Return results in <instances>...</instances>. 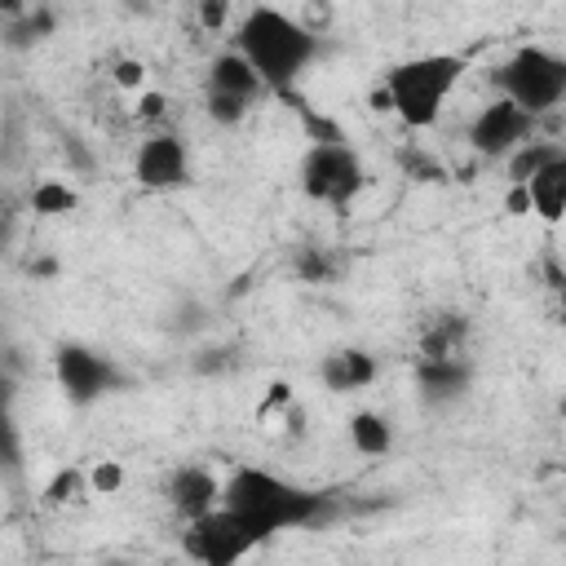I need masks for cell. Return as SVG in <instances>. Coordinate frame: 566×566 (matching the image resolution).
<instances>
[{
  "label": "cell",
  "instance_id": "obj_21",
  "mask_svg": "<svg viewBox=\"0 0 566 566\" xmlns=\"http://www.w3.org/2000/svg\"><path fill=\"white\" fill-rule=\"evenodd\" d=\"M398 168L411 177V181H429V186H438V181H447V168L424 150V146H416V142H407V146H398Z\"/></svg>",
  "mask_w": 566,
  "mask_h": 566
},
{
  "label": "cell",
  "instance_id": "obj_10",
  "mask_svg": "<svg viewBox=\"0 0 566 566\" xmlns=\"http://www.w3.org/2000/svg\"><path fill=\"white\" fill-rule=\"evenodd\" d=\"M168 504L177 517L195 522L203 513H212L221 504V478L203 464H181L172 478H168Z\"/></svg>",
  "mask_w": 566,
  "mask_h": 566
},
{
  "label": "cell",
  "instance_id": "obj_23",
  "mask_svg": "<svg viewBox=\"0 0 566 566\" xmlns=\"http://www.w3.org/2000/svg\"><path fill=\"white\" fill-rule=\"evenodd\" d=\"M203 111H208V119L212 124H221V128H234V124H243L248 119V111H252V102H243V97H230V93H203Z\"/></svg>",
  "mask_w": 566,
  "mask_h": 566
},
{
  "label": "cell",
  "instance_id": "obj_31",
  "mask_svg": "<svg viewBox=\"0 0 566 566\" xmlns=\"http://www.w3.org/2000/svg\"><path fill=\"white\" fill-rule=\"evenodd\" d=\"M133 115H137L142 124H155V119H164V115H168V97H164L159 88H142V93H137Z\"/></svg>",
  "mask_w": 566,
  "mask_h": 566
},
{
  "label": "cell",
  "instance_id": "obj_32",
  "mask_svg": "<svg viewBox=\"0 0 566 566\" xmlns=\"http://www.w3.org/2000/svg\"><path fill=\"white\" fill-rule=\"evenodd\" d=\"M195 13H199V27H203V31H221L226 18H230V4H226V0H199Z\"/></svg>",
  "mask_w": 566,
  "mask_h": 566
},
{
  "label": "cell",
  "instance_id": "obj_3",
  "mask_svg": "<svg viewBox=\"0 0 566 566\" xmlns=\"http://www.w3.org/2000/svg\"><path fill=\"white\" fill-rule=\"evenodd\" d=\"M464 57L460 53H420L407 62H394L380 80L389 111L407 124V128H433L442 119V106L451 97V88L464 75Z\"/></svg>",
  "mask_w": 566,
  "mask_h": 566
},
{
  "label": "cell",
  "instance_id": "obj_11",
  "mask_svg": "<svg viewBox=\"0 0 566 566\" xmlns=\"http://www.w3.org/2000/svg\"><path fill=\"white\" fill-rule=\"evenodd\" d=\"M416 389L429 407H451L473 389V363L469 358H438V363H416Z\"/></svg>",
  "mask_w": 566,
  "mask_h": 566
},
{
  "label": "cell",
  "instance_id": "obj_33",
  "mask_svg": "<svg viewBox=\"0 0 566 566\" xmlns=\"http://www.w3.org/2000/svg\"><path fill=\"white\" fill-rule=\"evenodd\" d=\"M296 22H301V27H305V31H310V35L318 40V35H323V27L332 22V4H305Z\"/></svg>",
  "mask_w": 566,
  "mask_h": 566
},
{
  "label": "cell",
  "instance_id": "obj_27",
  "mask_svg": "<svg viewBox=\"0 0 566 566\" xmlns=\"http://www.w3.org/2000/svg\"><path fill=\"white\" fill-rule=\"evenodd\" d=\"M340 363H345V376H349V389H367L376 380V358L367 349H340Z\"/></svg>",
  "mask_w": 566,
  "mask_h": 566
},
{
  "label": "cell",
  "instance_id": "obj_38",
  "mask_svg": "<svg viewBox=\"0 0 566 566\" xmlns=\"http://www.w3.org/2000/svg\"><path fill=\"white\" fill-rule=\"evenodd\" d=\"M18 380H22V376H13V371L0 367V416L13 411V402H18Z\"/></svg>",
  "mask_w": 566,
  "mask_h": 566
},
{
  "label": "cell",
  "instance_id": "obj_2",
  "mask_svg": "<svg viewBox=\"0 0 566 566\" xmlns=\"http://www.w3.org/2000/svg\"><path fill=\"white\" fill-rule=\"evenodd\" d=\"M234 53L256 71V80L270 93L287 97V93H296V80L305 75V66L318 57V40L292 13L270 9V4H256L239 22Z\"/></svg>",
  "mask_w": 566,
  "mask_h": 566
},
{
  "label": "cell",
  "instance_id": "obj_9",
  "mask_svg": "<svg viewBox=\"0 0 566 566\" xmlns=\"http://www.w3.org/2000/svg\"><path fill=\"white\" fill-rule=\"evenodd\" d=\"M133 177L146 190H172L190 181V146L181 133H155L137 146L133 159Z\"/></svg>",
  "mask_w": 566,
  "mask_h": 566
},
{
  "label": "cell",
  "instance_id": "obj_19",
  "mask_svg": "<svg viewBox=\"0 0 566 566\" xmlns=\"http://www.w3.org/2000/svg\"><path fill=\"white\" fill-rule=\"evenodd\" d=\"M234 367H239L234 345H199V349L190 354V371H195L199 380H221V376H230Z\"/></svg>",
  "mask_w": 566,
  "mask_h": 566
},
{
  "label": "cell",
  "instance_id": "obj_37",
  "mask_svg": "<svg viewBox=\"0 0 566 566\" xmlns=\"http://www.w3.org/2000/svg\"><path fill=\"white\" fill-rule=\"evenodd\" d=\"M504 212H509V217H526V212H531V195H526V186H509V195H504Z\"/></svg>",
  "mask_w": 566,
  "mask_h": 566
},
{
  "label": "cell",
  "instance_id": "obj_22",
  "mask_svg": "<svg viewBox=\"0 0 566 566\" xmlns=\"http://www.w3.org/2000/svg\"><path fill=\"white\" fill-rule=\"evenodd\" d=\"M88 491V478H84V469H75V464H66V469H57L53 478H49V486H44V504L49 509H62V504H71V500H80Z\"/></svg>",
  "mask_w": 566,
  "mask_h": 566
},
{
  "label": "cell",
  "instance_id": "obj_35",
  "mask_svg": "<svg viewBox=\"0 0 566 566\" xmlns=\"http://www.w3.org/2000/svg\"><path fill=\"white\" fill-rule=\"evenodd\" d=\"M544 283H548L553 292H562V287H566V274H562V261H557V248H544Z\"/></svg>",
  "mask_w": 566,
  "mask_h": 566
},
{
  "label": "cell",
  "instance_id": "obj_34",
  "mask_svg": "<svg viewBox=\"0 0 566 566\" xmlns=\"http://www.w3.org/2000/svg\"><path fill=\"white\" fill-rule=\"evenodd\" d=\"M287 407H292V385H287V380H274L270 394H265V402H261V416H270V411H287Z\"/></svg>",
  "mask_w": 566,
  "mask_h": 566
},
{
  "label": "cell",
  "instance_id": "obj_17",
  "mask_svg": "<svg viewBox=\"0 0 566 566\" xmlns=\"http://www.w3.org/2000/svg\"><path fill=\"white\" fill-rule=\"evenodd\" d=\"M349 442H354V451H363V455H385V451L394 447V429H389V420L376 416V411H354V416H349Z\"/></svg>",
  "mask_w": 566,
  "mask_h": 566
},
{
  "label": "cell",
  "instance_id": "obj_24",
  "mask_svg": "<svg viewBox=\"0 0 566 566\" xmlns=\"http://www.w3.org/2000/svg\"><path fill=\"white\" fill-rule=\"evenodd\" d=\"M0 473H22V433L13 424V411L0 416Z\"/></svg>",
  "mask_w": 566,
  "mask_h": 566
},
{
  "label": "cell",
  "instance_id": "obj_6",
  "mask_svg": "<svg viewBox=\"0 0 566 566\" xmlns=\"http://www.w3.org/2000/svg\"><path fill=\"white\" fill-rule=\"evenodd\" d=\"M261 544H265V535L248 517H239L221 504L212 513L186 522V531H181V553L199 566H239Z\"/></svg>",
  "mask_w": 566,
  "mask_h": 566
},
{
  "label": "cell",
  "instance_id": "obj_40",
  "mask_svg": "<svg viewBox=\"0 0 566 566\" xmlns=\"http://www.w3.org/2000/svg\"><path fill=\"white\" fill-rule=\"evenodd\" d=\"M31 274L35 279H57V261L53 256H40V261H31Z\"/></svg>",
  "mask_w": 566,
  "mask_h": 566
},
{
  "label": "cell",
  "instance_id": "obj_18",
  "mask_svg": "<svg viewBox=\"0 0 566 566\" xmlns=\"http://www.w3.org/2000/svg\"><path fill=\"white\" fill-rule=\"evenodd\" d=\"M27 208H31L35 217H66V212H75V208H80V195H75L66 181L44 177V181H35V186H31Z\"/></svg>",
  "mask_w": 566,
  "mask_h": 566
},
{
  "label": "cell",
  "instance_id": "obj_15",
  "mask_svg": "<svg viewBox=\"0 0 566 566\" xmlns=\"http://www.w3.org/2000/svg\"><path fill=\"white\" fill-rule=\"evenodd\" d=\"M526 195H531V212L548 226L562 221L566 212V159H553L548 168H539L531 181H526Z\"/></svg>",
  "mask_w": 566,
  "mask_h": 566
},
{
  "label": "cell",
  "instance_id": "obj_41",
  "mask_svg": "<svg viewBox=\"0 0 566 566\" xmlns=\"http://www.w3.org/2000/svg\"><path fill=\"white\" fill-rule=\"evenodd\" d=\"M371 106H376V111H389V97H385V88H376V93H371Z\"/></svg>",
  "mask_w": 566,
  "mask_h": 566
},
{
  "label": "cell",
  "instance_id": "obj_16",
  "mask_svg": "<svg viewBox=\"0 0 566 566\" xmlns=\"http://www.w3.org/2000/svg\"><path fill=\"white\" fill-rule=\"evenodd\" d=\"M553 159H566V146L562 142H553V137H531V142H522L509 159H504V172H509V186H526L539 168H548Z\"/></svg>",
  "mask_w": 566,
  "mask_h": 566
},
{
  "label": "cell",
  "instance_id": "obj_28",
  "mask_svg": "<svg viewBox=\"0 0 566 566\" xmlns=\"http://www.w3.org/2000/svg\"><path fill=\"white\" fill-rule=\"evenodd\" d=\"M62 159H66L71 172H80V177H93V172H97V159H93L88 142L75 137V133H62Z\"/></svg>",
  "mask_w": 566,
  "mask_h": 566
},
{
  "label": "cell",
  "instance_id": "obj_42",
  "mask_svg": "<svg viewBox=\"0 0 566 566\" xmlns=\"http://www.w3.org/2000/svg\"><path fill=\"white\" fill-rule=\"evenodd\" d=\"M102 566H137V562H124V557H111V562H102Z\"/></svg>",
  "mask_w": 566,
  "mask_h": 566
},
{
  "label": "cell",
  "instance_id": "obj_7",
  "mask_svg": "<svg viewBox=\"0 0 566 566\" xmlns=\"http://www.w3.org/2000/svg\"><path fill=\"white\" fill-rule=\"evenodd\" d=\"M363 159L340 142V146H310L301 159V190L314 203H332V208H349L354 195L363 190Z\"/></svg>",
  "mask_w": 566,
  "mask_h": 566
},
{
  "label": "cell",
  "instance_id": "obj_26",
  "mask_svg": "<svg viewBox=\"0 0 566 566\" xmlns=\"http://www.w3.org/2000/svg\"><path fill=\"white\" fill-rule=\"evenodd\" d=\"M84 478H88V491H93V495H119V486H124V464H119V460H97Z\"/></svg>",
  "mask_w": 566,
  "mask_h": 566
},
{
  "label": "cell",
  "instance_id": "obj_36",
  "mask_svg": "<svg viewBox=\"0 0 566 566\" xmlns=\"http://www.w3.org/2000/svg\"><path fill=\"white\" fill-rule=\"evenodd\" d=\"M13 239H18V212H13V203H4L0 208V252H9Z\"/></svg>",
  "mask_w": 566,
  "mask_h": 566
},
{
  "label": "cell",
  "instance_id": "obj_5",
  "mask_svg": "<svg viewBox=\"0 0 566 566\" xmlns=\"http://www.w3.org/2000/svg\"><path fill=\"white\" fill-rule=\"evenodd\" d=\"M53 376H57V389L66 394L71 407H93V402H102L106 394H124V389L137 385L115 358H106V354H97L93 345H80V340L57 345V354H53Z\"/></svg>",
  "mask_w": 566,
  "mask_h": 566
},
{
  "label": "cell",
  "instance_id": "obj_25",
  "mask_svg": "<svg viewBox=\"0 0 566 566\" xmlns=\"http://www.w3.org/2000/svg\"><path fill=\"white\" fill-rule=\"evenodd\" d=\"M208 323H212V310L203 301H181L172 310V332H181V336H199V332H208Z\"/></svg>",
  "mask_w": 566,
  "mask_h": 566
},
{
  "label": "cell",
  "instance_id": "obj_14",
  "mask_svg": "<svg viewBox=\"0 0 566 566\" xmlns=\"http://www.w3.org/2000/svg\"><path fill=\"white\" fill-rule=\"evenodd\" d=\"M208 88H212V93L243 97V102H256L265 84L256 80V71H252L234 49H226V53H217V57H212V66H208Z\"/></svg>",
  "mask_w": 566,
  "mask_h": 566
},
{
  "label": "cell",
  "instance_id": "obj_12",
  "mask_svg": "<svg viewBox=\"0 0 566 566\" xmlns=\"http://www.w3.org/2000/svg\"><path fill=\"white\" fill-rule=\"evenodd\" d=\"M469 336H473V323L469 314H429L420 323V358L424 363H438V358H464L469 354Z\"/></svg>",
  "mask_w": 566,
  "mask_h": 566
},
{
  "label": "cell",
  "instance_id": "obj_39",
  "mask_svg": "<svg viewBox=\"0 0 566 566\" xmlns=\"http://www.w3.org/2000/svg\"><path fill=\"white\" fill-rule=\"evenodd\" d=\"M283 424H287V433H292V438H305V411H301L296 402L283 411Z\"/></svg>",
  "mask_w": 566,
  "mask_h": 566
},
{
  "label": "cell",
  "instance_id": "obj_1",
  "mask_svg": "<svg viewBox=\"0 0 566 566\" xmlns=\"http://www.w3.org/2000/svg\"><path fill=\"white\" fill-rule=\"evenodd\" d=\"M221 509L248 517L265 539L279 531H327L345 513L332 491L296 486V482H287L270 469H256V464H239L221 482Z\"/></svg>",
  "mask_w": 566,
  "mask_h": 566
},
{
  "label": "cell",
  "instance_id": "obj_29",
  "mask_svg": "<svg viewBox=\"0 0 566 566\" xmlns=\"http://www.w3.org/2000/svg\"><path fill=\"white\" fill-rule=\"evenodd\" d=\"M318 380H323L327 394H354V389H349V376H345V363H340V349L318 363Z\"/></svg>",
  "mask_w": 566,
  "mask_h": 566
},
{
  "label": "cell",
  "instance_id": "obj_20",
  "mask_svg": "<svg viewBox=\"0 0 566 566\" xmlns=\"http://www.w3.org/2000/svg\"><path fill=\"white\" fill-rule=\"evenodd\" d=\"M292 270H296L301 283H327V279L336 274V261H332L327 248H318V243H301V248L292 252Z\"/></svg>",
  "mask_w": 566,
  "mask_h": 566
},
{
  "label": "cell",
  "instance_id": "obj_8",
  "mask_svg": "<svg viewBox=\"0 0 566 566\" xmlns=\"http://www.w3.org/2000/svg\"><path fill=\"white\" fill-rule=\"evenodd\" d=\"M535 128H539V119H531V115L517 111L513 102L495 97V102H486V106L469 119L464 137H469V146H473L478 159H509L522 142L535 137Z\"/></svg>",
  "mask_w": 566,
  "mask_h": 566
},
{
  "label": "cell",
  "instance_id": "obj_30",
  "mask_svg": "<svg viewBox=\"0 0 566 566\" xmlns=\"http://www.w3.org/2000/svg\"><path fill=\"white\" fill-rule=\"evenodd\" d=\"M111 80H115L119 88H128V93H142V88H146V66H142L137 57H119V62L111 66Z\"/></svg>",
  "mask_w": 566,
  "mask_h": 566
},
{
  "label": "cell",
  "instance_id": "obj_13",
  "mask_svg": "<svg viewBox=\"0 0 566 566\" xmlns=\"http://www.w3.org/2000/svg\"><path fill=\"white\" fill-rule=\"evenodd\" d=\"M57 31V9L53 4H27L13 22H0V44L9 53H31Z\"/></svg>",
  "mask_w": 566,
  "mask_h": 566
},
{
  "label": "cell",
  "instance_id": "obj_4",
  "mask_svg": "<svg viewBox=\"0 0 566 566\" xmlns=\"http://www.w3.org/2000/svg\"><path fill=\"white\" fill-rule=\"evenodd\" d=\"M491 84L517 111H526L531 119H544L566 102V57L544 44H522L491 71Z\"/></svg>",
  "mask_w": 566,
  "mask_h": 566
}]
</instances>
